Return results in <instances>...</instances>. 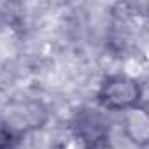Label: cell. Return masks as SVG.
Here are the masks:
<instances>
[{
    "label": "cell",
    "instance_id": "1",
    "mask_svg": "<svg viewBox=\"0 0 149 149\" xmlns=\"http://www.w3.org/2000/svg\"><path fill=\"white\" fill-rule=\"evenodd\" d=\"M137 84L128 77H114L102 90V102L109 107H130L137 102Z\"/></svg>",
    "mask_w": 149,
    "mask_h": 149
},
{
    "label": "cell",
    "instance_id": "2",
    "mask_svg": "<svg viewBox=\"0 0 149 149\" xmlns=\"http://www.w3.org/2000/svg\"><path fill=\"white\" fill-rule=\"evenodd\" d=\"M128 125H133V126H130V130H133V133H132L133 139L139 142H144L147 137V118H146V114L142 111H132Z\"/></svg>",
    "mask_w": 149,
    "mask_h": 149
}]
</instances>
